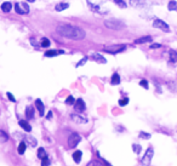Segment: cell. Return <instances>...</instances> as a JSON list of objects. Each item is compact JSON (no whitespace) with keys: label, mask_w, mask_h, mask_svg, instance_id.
Masks as SVG:
<instances>
[{"label":"cell","mask_w":177,"mask_h":166,"mask_svg":"<svg viewBox=\"0 0 177 166\" xmlns=\"http://www.w3.org/2000/svg\"><path fill=\"white\" fill-rule=\"evenodd\" d=\"M26 140H27V142L29 143V146H30V147H35V146H37V140H35V138H34V137L28 136V137L26 138Z\"/></svg>","instance_id":"23"},{"label":"cell","mask_w":177,"mask_h":166,"mask_svg":"<svg viewBox=\"0 0 177 166\" xmlns=\"http://www.w3.org/2000/svg\"><path fill=\"white\" fill-rule=\"evenodd\" d=\"M86 62H87V57H84L83 59H81L80 62H79V63L77 64V67H81V66H83V64H85L86 63Z\"/></svg>","instance_id":"36"},{"label":"cell","mask_w":177,"mask_h":166,"mask_svg":"<svg viewBox=\"0 0 177 166\" xmlns=\"http://www.w3.org/2000/svg\"><path fill=\"white\" fill-rule=\"evenodd\" d=\"M87 166H104V165L102 164L101 161H98V160H92V161H90L87 164Z\"/></svg>","instance_id":"27"},{"label":"cell","mask_w":177,"mask_h":166,"mask_svg":"<svg viewBox=\"0 0 177 166\" xmlns=\"http://www.w3.org/2000/svg\"><path fill=\"white\" fill-rule=\"evenodd\" d=\"M68 8H69V4H67V3H61V4H57L56 5V8H55V10L56 11H63V10H67Z\"/></svg>","instance_id":"17"},{"label":"cell","mask_w":177,"mask_h":166,"mask_svg":"<svg viewBox=\"0 0 177 166\" xmlns=\"http://www.w3.org/2000/svg\"><path fill=\"white\" fill-rule=\"evenodd\" d=\"M15 10L17 13H19V15H26V13L29 12V6L24 3H17L15 5Z\"/></svg>","instance_id":"6"},{"label":"cell","mask_w":177,"mask_h":166,"mask_svg":"<svg viewBox=\"0 0 177 166\" xmlns=\"http://www.w3.org/2000/svg\"><path fill=\"white\" fill-rule=\"evenodd\" d=\"M38 156H39L40 159H44V158L47 156V154L45 153V149H44V148H39V149H38Z\"/></svg>","instance_id":"25"},{"label":"cell","mask_w":177,"mask_h":166,"mask_svg":"<svg viewBox=\"0 0 177 166\" xmlns=\"http://www.w3.org/2000/svg\"><path fill=\"white\" fill-rule=\"evenodd\" d=\"M112 85H119L120 84V75L118 73H114L112 75V79H111Z\"/></svg>","instance_id":"16"},{"label":"cell","mask_w":177,"mask_h":166,"mask_svg":"<svg viewBox=\"0 0 177 166\" xmlns=\"http://www.w3.org/2000/svg\"><path fill=\"white\" fill-rule=\"evenodd\" d=\"M169 55H170V62L174 64H177V52L175 50H170Z\"/></svg>","instance_id":"15"},{"label":"cell","mask_w":177,"mask_h":166,"mask_svg":"<svg viewBox=\"0 0 177 166\" xmlns=\"http://www.w3.org/2000/svg\"><path fill=\"white\" fill-rule=\"evenodd\" d=\"M159 47H161L160 44H153V45H151V49H159Z\"/></svg>","instance_id":"38"},{"label":"cell","mask_w":177,"mask_h":166,"mask_svg":"<svg viewBox=\"0 0 177 166\" xmlns=\"http://www.w3.org/2000/svg\"><path fill=\"white\" fill-rule=\"evenodd\" d=\"M9 140V135L5 132V131L0 130V142H6Z\"/></svg>","instance_id":"22"},{"label":"cell","mask_w":177,"mask_h":166,"mask_svg":"<svg viewBox=\"0 0 177 166\" xmlns=\"http://www.w3.org/2000/svg\"><path fill=\"white\" fill-rule=\"evenodd\" d=\"M74 107H75V110H78V112H84L85 108H86L84 101L81 100V98H78L75 101V103H74Z\"/></svg>","instance_id":"9"},{"label":"cell","mask_w":177,"mask_h":166,"mask_svg":"<svg viewBox=\"0 0 177 166\" xmlns=\"http://www.w3.org/2000/svg\"><path fill=\"white\" fill-rule=\"evenodd\" d=\"M140 138H145V140H149L151 135L149 133H145V132H140Z\"/></svg>","instance_id":"35"},{"label":"cell","mask_w":177,"mask_h":166,"mask_svg":"<svg viewBox=\"0 0 177 166\" xmlns=\"http://www.w3.org/2000/svg\"><path fill=\"white\" fill-rule=\"evenodd\" d=\"M81 155H83V153H81L80 150H77V151H74V153H73V159H74V161H75L77 164L80 163V160H81Z\"/></svg>","instance_id":"19"},{"label":"cell","mask_w":177,"mask_h":166,"mask_svg":"<svg viewBox=\"0 0 177 166\" xmlns=\"http://www.w3.org/2000/svg\"><path fill=\"white\" fill-rule=\"evenodd\" d=\"M132 148H133V151H135L136 154L141 153V150H142V147L140 146V144H133V146H132Z\"/></svg>","instance_id":"30"},{"label":"cell","mask_w":177,"mask_h":166,"mask_svg":"<svg viewBox=\"0 0 177 166\" xmlns=\"http://www.w3.org/2000/svg\"><path fill=\"white\" fill-rule=\"evenodd\" d=\"M66 103H67V104H74V103H75V100H74V97H73V96H68V97H67V100H66Z\"/></svg>","instance_id":"29"},{"label":"cell","mask_w":177,"mask_h":166,"mask_svg":"<svg viewBox=\"0 0 177 166\" xmlns=\"http://www.w3.org/2000/svg\"><path fill=\"white\" fill-rule=\"evenodd\" d=\"M18 124H19V126H21L24 131H27V132H30V131H32V126H30L26 120H19Z\"/></svg>","instance_id":"14"},{"label":"cell","mask_w":177,"mask_h":166,"mask_svg":"<svg viewBox=\"0 0 177 166\" xmlns=\"http://www.w3.org/2000/svg\"><path fill=\"white\" fill-rule=\"evenodd\" d=\"M26 148H27V146H26L24 142H21V143H19V146H18V148H17L18 154H23L24 150H26Z\"/></svg>","instance_id":"24"},{"label":"cell","mask_w":177,"mask_h":166,"mask_svg":"<svg viewBox=\"0 0 177 166\" xmlns=\"http://www.w3.org/2000/svg\"><path fill=\"white\" fill-rule=\"evenodd\" d=\"M91 58L93 59V61H96V62H98V63H106V58L102 56V55H100V53H93L92 56H91Z\"/></svg>","instance_id":"13"},{"label":"cell","mask_w":177,"mask_h":166,"mask_svg":"<svg viewBox=\"0 0 177 166\" xmlns=\"http://www.w3.org/2000/svg\"><path fill=\"white\" fill-rule=\"evenodd\" d=\"M50 165V160H49V158H44L41 159V166H49Z\"/></svg>","instance_id":"33"},{"label":"cell","mask_w":177,"mask_h":166,"mask_svg":"<svg viewBox=\"0 0 177 166\" xmlns=\"http://www.w3.org/2000/svg\"><path fill=\"white\" fill-rule=\"evenodd\" d=\"M11 9H12V5H11L10 1H5V3H3V5H1V10H3L4 12H10Z\"/></svg>","instance_id":"18"},{"label":"cell","mask_w":177,"mask_h":166,"mask_svg":"<svg viewBox=\"0 0 177 166\" xmlns=\"http://www.w3.org/2000/svg\"><path fill=\"white\" fill-rule=\"evenodd\" d=\"M104 26L109 29H117V30L122 29L125 27V24L118 19H107V21H104Z\"/></svg>","instance_id":"2"},{"label":"cell","mask_w":177,"mask_h":166,"mask_svg":"<svg viewBox=\"0 0 177 166\" xmlns=\"http://www.w3.org/2000/svg\"><path fill=\"white\" fill-rule=\"evenodd\" d=\"M27 1H28V3H34L35 0H27Z\"/></svg>","instance_id":"39"},{"label":"cell","mask_w":177,"mask_h":166,"mask_svg":"<svg viewBox=\"0 0 177 166\" xmlns=\"http://www.w3.org/2000/svg\"><path fill=\"white\" fill-rule=\"evenodd\" d=\"M35 106L39 110V115L40 116H43L44 115V112H45V107H44V103L41 102V100H37L35 101Z\"/></svg>","instance_id":"10"},{"label":"cell","mask_w":177,"mask_h":166,"mask_svg":"<svg viewBox=\"0 0 177 166\" xmlns=\"http://www.w3.org/2000/svg\"><path fill=\"white\" fill-rule=\"evenodd\" d=\"M56 30L59 35L72 39V40H83L86 35L85 32L81 28L75 26H71V24H61L56 28Z\"/></svg>","instance_id":"1"},{"label":"cell","mask_w":177,"mask_h":166,"mask_svg":"<svg viewBox=\"0 0 177 166\" xmlns=\"http://www.w3.org/2000/svg\"><path fill=\"white\" fill-rule=\"evenodd\" d=\"M26 116L28 118V119H32V118L34 116V109H33V107H27V109H26Z\"/></svg>","instance_id":"20"},{"label":"cell","mask_w":177,"mask_h":166,"mask_svg":"<svg viewBox=\"0 0 177 166\" xmlns=\"http://www.w3.org/2000/svg\"><path fill=\"white\" fill-rule=\"evenodd\" d=\"M114 3L117 4L119 8H126V3L124 1V0H114Z\"/></svg>","instance_id":"28"},{"label":"cell","mask_w":177,"mask_h":166,"mask_svg":"<svg viewBox=\"0 0 177 166\" xmlns=\"http://www.w3.org/2000/svg\"><path fill=\"white\" fill-rule=\"evenodd\" d=\"M130 1L132 5H141V4H143L146 0H130Z\"/></svg>","instance_id":"34"},{"label":"cell","mask_w":177,"mask_h":166,"mask_svg":"<svg viewBox=\"0 0 177 166\" xmlns=\"http://www.w3.org/2000/svg\"><path fill=\"white\" fill-rule=\"evenodd\" d=\"M153 26L155 27V28H159L161 30H164V32H170V27L167 23H165L164 21H161V19H155L154 22H153Z\"/></svg>","instance_id":"7"},{"label":"cell","mask_w":177,"mask_h":166,"mask_svg":"<svg viewBox=\"0 0 177 166\" xmlns=\"http://www.w3.org/2000/svg\"><path fill=\"white\" fill-rule=\"evenodd\" d=\"M63 53L62 50H49L45 52V57H55V56H58V55Z\"/></svg>","instance_id":"11"},{"label":"cell","mask_w":177,"mask_h":166,"mask_svg":"<svg viewBox=\"0 0 177 166\" xmlns=\"http://www.w3.org/2000/svg\"><path fill=\"white\" fill-rule=\"evenodd\" d=\"M126 49L125 45L122 44H118V45H109L104 47V51L108 52V53H112V55H115V53H119V52H122Z\"/></svg>","instance_id":"3"},{"label":"cell","mask_w":177,"mask_h":166,"mask_svg":"<svg viewBox=\"0 0 177 166\" xmlns=\"http://www.w3.org/2000/svg\"><path fill=\"white\" fill-rule=\"evenodd\" d=\"M153 155H154V150H153L152 147H149V148L147 149V151L145 153L143 158L141 159V163L143 164V165H146V166H149V165H151V163H152Z\"/></svg>","instance_id":"4"},{"label":"cell","mask_w":177,"mask_h":166,"mask_svg":"<svg viewBox=\"0 0 177 166\" xmlns=\"http://www.w3.org/2000/svg\"><path fill=\"white\" fill-rule=\"evenodd\" d=\"M8 97H9V100H10L11 102H16V100H15V97H13V95H12L11 92H8Z\"/></svg>","instance_id":"37"},{"label":"cell","mask_w":177,"mask_h":166,"mask_svg":"<svg viewBox=\"0 0 177 166\" xmlns=\"http://www.w3.org/2000/svg\"><path fill=\"white\" fill-rule=\"evenodd\" d=\"M152 41V37L149 35H146V37H142V38H138L135 40V44H145V43H151Z\"/></svg>","instance_id":"12"},{"label":"cell","mask_w":177,"mask_h":166,"mask_svg":"<svg viewBox=\"0 0 177 166\" xmlns=\"http://www.w3.org/2000/svg\"><path fill=\"white\" fill-rule=\"evenodd\" d=\"M140 85H141L142 87H145L146 90H147V89L149 87V85H148V81H147L146 79H142V80L140 81Z\"/></svg>","instance_id":"31"},{"label":"cell","mask_w":177,"mask_h":166,"mask_svg":"<svg viewBox=\"0 0 177 166\" xmlns=\"http://www.w3.org/2000/svg\"><path fill=\"white\" fill-rule=\"evenodd\" d=\"M167 9L170 11H176L177 10V3L175 1V0H171V1L167 4Z\"/></svg>","instance_id":"21"},{"label":"cell","mask_w":177,"mask_h":166,"mask_svg":"<svg viewBox=\"0 0 177 166\" xmlns=\"http://www.w3.org/2000/svg\"><path fill=\"white\" fill-rule=\"evenodd\" d=\"M71 119H72L73 121L78 122V124H86V122H87V118L81 116V115H79V114H72V115H71Z\"/></svg>","instance_id":"8"},{"label":"cell","mask_w":177,"mask_h":166,"mask_svg":"<svg viewBox=\"0 0 177 166\" xmlns=\"http://www.w3.org/2000/svg\"><path fill=\"white\" fill-rule=\"evenodd\" d=\"M80 140H81L80 135H78L77 132H73L69 136V138H68V146H69V148H75L78 144H79Z\"/></svg>","instance_id":"5"},{"label":"cell","mask_w":177,"mask_h":166,"mask_svg":"<svg viewBox=\"0 0 177 166\" xmlns=\"http://www.w3.org/2000/svg\"><path fill=\"white\" fill-rule=\"evenodd\" d=\"M129 103V98L127 97H125V98H121L120 101H119V106H121V107H124V106H126Z\"/></svg>","instance_id":"32"},{"label":"cell","mask_w":177,"mask_h":166,"mask_svg":"<svg viewBox=\"0 0 177 166\" xmlns=\"http://www.w3.org/2000/svg\"><path fill=\"white\" fill-rule=\"evenodd\" d=\"M40 45H41L43 47H47V46H50V40L47 39V38H43L41 41H40Z\"/></svg>","instance_id":"26"}]
</instances>
